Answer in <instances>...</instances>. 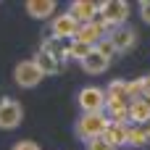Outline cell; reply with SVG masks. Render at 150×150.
I'll use <instances>...</instances> for the list:
<instances>
[{"label": "cell", "instance_id": "obj_18", "mask_svg": "<svg viewBox=\"0 0 150 150\" xmlns=\"http://www.w3.org/2000/svg\"><path fill=\"white\" fill-rule=\"evenodd\" d=\"M66 50H69V58H74V61H79V63H82V61L90 55V50H92V47H90V45H82V42H76V40H71V42L66 45Z\"/></svg>", "mask_w": 150, "mask_h": 150}, {"label": "cell", "instance_id": "obj_20", "mask_svg": "<svg viewBox=\"0 0 150 150\" xmlns=\"http://www.w3.org/2000/svg\"><path fill=\"white\" fill-rule=\"evenodd\" d=\"M87 150H113V148H111L103 137H95V140H90V142H87Z\"/></svg>", "mask_w": 150, "mask_h": 150}, {"label": "cell", "instance_id": "obj_1", "mask_svg": "<svg viewBox=\"0 0 150 150\" xmlns=\"http://www.w3.org/2000/svg\"><path fill=\"white\" fill-rule=\"evenodd\" d=\"M105 127H108V116L105 113H82L76 119V124H74V132H76L79 140L90 142L95 137H103Z\"/></svg>", "mask_w": 150, "mask_h": 150}, {"label": "cell", "instance_id": "obj_17", "mask_svg": "<svg viewBox=\"0 0 150 150\" xmlns=\"http://www.w3.org/2000/svg\"><path fill=\"white\" fill-rule=\"evenodd\" d=\"M127 145H129V148H145V145H148V137H145V132H142L140 124H129Z\"/></svg>", "mask_w": 150, "mask_h": 150}, {"label": "cell", "instance_id": "obj_13", "mask_svg": "<svg viewBox=\"0 0 150 150\" xmlns=\"http://www.w3.org/2000/svg\"><path fill=\"white\" fill-rule=\"evenodd\" d=\"M32 61L37 63V69H40L45 76H55V74H61V69H63V63H61L58 58H53L50 53H45V50H37V55H34Z\"/></svg>", "mask_w": 150, "mask_h": 150}, {"label": "cell", "instance_id": "obj_9", "mask_svg": "<svg viewBox=\"0 0 150 150\" xmlns=\"http://www.w3.org/2000/svg\"><path fill=\"white\" fill-rule=\"evenodd\" d=\"M69 13H71L79 24H90V21L98 18L100 3H95V0H74V3L69 5Z\"/></svg>", "mask_w": 150, "mask_h": 150}, {"label": "cell", "instance_id": "obj_25", "mask_svg": "<svg viewBox=\"0 0 150 150\" xmlns=\"http://www.w3.org/2000/svg\"><path fill=\"white\" fill-rule=\"evenodd\" d=\"M145 100H148V103H150V95H145Z\"/></svg>", "mask_w": 150, "mask_h": 150}, {"label": "cell", "instance_id": "obj_14", "mask_svg": "<svg viewBox=\"0 0 150 150\" xmlns=\"http://www.w3.org/2000/svg\"><path fill=\"white\" fill-rule=\"evenodd\" d=\"M108 66H111V61H108L105 55H100L95 47H92V50H90V55L82 61V69H84L87 74H103Z\"/></svg>", "mask_w": 150, "mask_h": 150}, {"label": "cell", "instance_id": "obj_22", "mask_svg": "<svg viewBox=\"0 0 150 150\" xmlns=\"http://www.w3.org/2000/svg\"><path fill=\"white\" fill-rule=\"evenodd\" d=\"M140 16H142L145 24H150V0H142L140 3Z\"/></svg>", "mask_w": 150, "mask_h": 150}, {"label": "cell", "instance_id": "obj_3", "mask_svg": "<svg viewBox=\"0 0 150 150\" xmlns=\"http://www.w3.org/2000/svg\"><path fill=\"white\" fill-rule=\"evenodd\" d=\"M76 105L82 113H103L105 108V90L103 87H82L76 95Z\"/></svg>", "mask_w": 150, "mask_h": 150}, {"label": "cell", "instance_id": "obj_7", "mask_svg": "<svg viewBox=\"0 0 150 150\" xmlns=\"http://www.w3.org/2000/svg\"><path fill=\"white\" fill-rule=\"evenodd\" d=\"M105 37H108V42L113 45L116 53H129L137 45V32L132 26H113Z\"/></svg>", "mask_w": 150, "mask_h": 150}, {"label": "cell", "instance_id": "obj_24", "mask_svg": "<svg viewBox=\"0 0 150 150\" xmlns=\"http://www.w3.org/2000/svg\"><path fill=\"white\" fill-rule=\"evenodd\" d=\"M142 132H145V137H148V142H150V121H148V124H142Z\"/></svg>", "mask_w": 150, "mask_h": 150}, {"label": "cell", "instance_id": "obj_8", "mask_svg": "<svg viewBox=\"0 0 150 150\" xmlns=\"http://www.w3.org/2000/svg\"><path fill=\"white\" fill-rule=\"evenodd\" d=\"M105 24L100 21V18H95V21H90V24H79V32H76V42H82V45H90V47H95L100 40H105Z\"/></svg>", "mask_w": 150, "mask_h": 150}, {"label": "cell", "instance_id": "obj_10", "mask_svg": "<svg viewBox=\"0 0 150 150\" xmlns=\"http://www.w3.org/2000/svg\"><path fill=\"white\" fill-rule=\"evenodd\" d=\"M127 134H129V124L108 121V127H105V132H103V140L116 150V148H121V145H127Z\"/></svg>", "mask_w": 150, "mask_h": 150}, {"label": "cell", "instance_id": "obj_19", "mask_svg": "<svg viewBox=\"0 0 150 150\" xmlns=\"http://www.w3.org/2000/svg\"><path fill=\"white\" fill-rule=\"evenodd\" d=\"M95 50H98V53H100V55H105V58H108V61H111V58H113V55H116V50H113V45H111V42H108V37H105V40H100V42H98V45H95Z\"/></svg>", "mask_w": 150, "mask_h": 150}, {"label": "cell", "instance_id": "obj_4", "mask_svg": "<svg viewBox=\"0 0 150 150\" xmlns=\"http://www.w3.org/2000/svg\"><path fill=\"white\" fill-rule=\"evenodd\" d=\"M76 32H79V21L66 11V13H55L53 16V21H50V37H55V40H74L76 37Z\"/></svg>", "mask_w": 150, "mask_h": 150}, {"label": "cell", "instance_id": "obj_15", "mask_svg": "<svg viewBox=\"0 0 150 150\" xmlns=\"http://www.w3.org/2000/svg\"><path fill=\"white\" fill-rule=\"evenodd\" d=\"M40 50H45V53H50L53 58H58L61 63H66V58H69V50H66V45L61 42V40H55V37H47V40H42V47Z\"/></svg>", "mask_w": 150, "mask_h": 150}, {"label": "cell", "instance_id": "obj_11", "mask_svg": "<svg viewBox=\"0 0 150 150\" xmlns=\"http://www.w3.org/2000/svg\"><path fill=\"white\" fill-rule=\"evenodd\" d=\"M24 8H26V13H29L32 18L42 21V18H50V16H55V8H58V3H55V0H26V3H24Z\"/></svg>", "mask_w": 150, "mask_h": 150}, {"label": "cell", "instance_id": "obj_23", "mask_svg": "<svg viewBox=\"0 0 150 150\" xmlns=\"http://www.w3.org/2000/svg\"><path fill=\"white\" fill-rule=\"evenodd\" d=\"M140 79H142V98H145V95H150V74L148 76H140Z\"/></svg>", "mask_w": 150, "mask_h": 150}, {"label": "cell", "instance_id": "obj_12", "mask_svg": "<svg viewBox=\"0 0 150 150\" xmlns=\"http://www.w3.org/2000/svg\"><path fill=\"white\" fill-rule=\"evenodd\" d=\"M150 121V103L145 98H134L129 100V124H148Z\"/></svg>", "mask_w": 150, "mask_h": 150}, {"label": "cell", "instance_id": "obj_21", "mask_svg": "<svg viewBox=\"0 0 150 150\" xmlns=\"http://www.w3.org/2000/svg\"><path fill=\"white\" fill-rule=\"evenodd\" d=\"M11 150H42V148H40L34 140H18V142H16Z\"/></svg>", "mask_w": 150, "mask_h": 150}, {"label": "cell", "instance_id": "obj_2", "mask_svg": "<svg viewBox=\"0 0 150 150\" xmlns=\"http://www.w3.org/2000/svg\"><path fill=\"white\" fill-rule=\"evenodd\" d=\"M98 18L105 26H111V29L113 26H124L127 18H129V3H124V0H105V3H100Z\"/></svg>", "mask_w": 150, "mask_h": 150}, {"label": "cell", "instance_id": "obj_5", "mask_svg": "<svg viewBox=\"0 0 150 150\" xmlns=\"http://www.w3.org/2000/svg\"><path fill=\"white\" fill-rule=\"evenodd\" d=\"M42 79H45V74L37 69L34 61H21V63L13 69V82H16L21 90H32V87H37Z\"/></svg>", "mask_w": 150, "mask_h": 150}, {"label": "cell", "instance_id": "obj_16", "mask_svg": "<svg viewBox=\"0 0 150 150\" xmlns=\"http://www.w3.org/2000/svg\"><path fill=\"white\" fill-rule=\"evenodd\" d=\"M105 100H124V103H129L127 79H113V82L105 87Z\"/></svg>", "mask_w": 150, "mask_h": 150}, {"label": "cell", "instance_id": "obj_6", "mask_svg": "<svg viewBox=\"0 0 150 150\" xmlns=\"http://www.w3.org/2000/svg\"><path fill=\"white\" fill-rule=\"evenodd\" d=\"M24 121V108L13 98H0V129H16Z\"/></svg>", "mask_w": 150, "mask_h": 150}]
</instances>
